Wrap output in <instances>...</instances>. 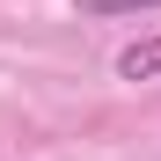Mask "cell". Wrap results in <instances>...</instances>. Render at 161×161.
<instances>
[{"instance_id":"7a4b0ae2","label":"cell","mask_w":161,"mask_h":161,"mask_svg":"<svg viewBox=\"0 0 161 161\" xmlns=\"http://www.w3.org/2000/svg\"><path fill=\"white\" fill-rule=\"evenodd\" d=\"M80 15H95V22H117V15H147V8H161V0H73Z\"/></svg>"},{"instance_id":"6da1fadb","label":"cell","mask_w":161,"mask_h":161,"mask_svg":"<svg viewBox=\"0 0 161 161\" xmlns=\"http://www.w3.org/2000/svg\"><path fill=\"white\" fill-rule=\"evenodd\" d=\"M117 80H161V37L125 44V51H117Z\"/></svg>"}]
</instances>
